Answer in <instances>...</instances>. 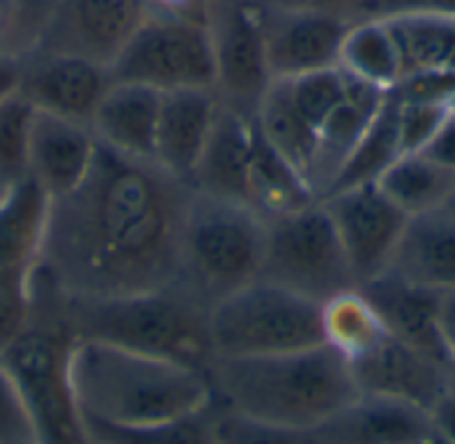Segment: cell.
Here are the masks:
<instances>
[{
  "instance_id": "6da1fadb",
  "label": "cell",
  "mask_w": 455,
  "mask_h": 444,
  "mask_svg": "<svg viewBox=\"0 0 455 444\" xmlns=\"http://www.w3.org/2000/svg\"><path fill=\"white\" fill-rule=\"evenodd\" d=\"M189 184L155 160L99 144L83 181L51 200L40 272L67 298H104L176 282Z\"/></svg>"
},
{
  "instance_id": "7a4b0ae2",
  "label": "cell",
  "mask_w": 455,
  "mask_h": 444,
  "mask_svg": "<svg viewBox=\"0 0 455 444\" xmlns=\"http://www.w3.org/2000/svg\"><path fill=\"white\" fill-rule=\"evenodd\" d=\"M208 378L224 408L291 429H320L357 397L349 362L328 344L267 357H213Z\"/></svg>"
},
{
  "instance_id": "3957f363",
  "label": "cell",
  "mask_w": 455,
  "mask_h": 444,
  "mask_svg": "<svg viewBox=\"0 0 455 444\" xmlns=\"http://www.w3.org/2000/svg\"><path fill=\"white\" fill-rule=\"evenodd\" d=\"M69 373L85 421L149 426L200 413L213 402L208 370L101 341L75 338Z\"/></svg>"
},
{
  "instance_id": "277c9868",
  "label": "cell",
  "mask_w": 455,
  "mask_h": 444,
  "mask_svg": "<svg viewBox=\"0 0 455 444\" xmlns=\"http://www.w3.org/2000/svg\"><path fill=\"white\" fill-rule=\"evenodd\" d=\"M75 336L64 320L61 293L35 266L32 320L0 354V368L24 410L35 444H93L72 389Z\"/></svg>"
},
{
  "instance_id": "5b68a950",
  "label": "cell",
  "mask_w": 455,
  "mask_h": 444,
  "mask_svg": "<svg viewBox=\"0 0 455 444\" xmlns=\"http://www.w3.org/2000/svg\"><path fill=\"white\" fill-rule=\"evenodd\" d=\"M61 309L77 341H101L197 370H208L213 360L208 306L176 282L104 298H67L61 293Z\"/></svg>"
},
{
  "instance_id": "8992f818",
  "label": "cell",
  "mask_w": 455,
  "mask_h": 444,
  "mask_svg": "<svg viewBox=\"0 0 455 444\" xmlns=\"http://www.w3.org/2000/svg\"><path fill=\"white\" fill-rule=\"evenodd\" d=\"M267 242V218L248 202L221 200L189 186L179 232L176 285L203 306L259 280Z\"/></svg>"
},
{
  "instance_id": "52a82bcc",
  "label": "cell",
  "mask_w": 455,
  "mask_h": 444,
  "mask_svg": "<svg viewBox=\"0 0 455 444\" xmlns=\"http://www.w3.org/2000/svg\"><path fill=\"white\" fill-rule=\"evenodd\" d=\"M213 357H267L323 344V306L253 280L208 309Z\"/></svg>"
},
{
  "instance_id": "ba28073f",
  "label": "cell",
  "mask_w": 455,
  "mask_h": 444,
  "mask_svg": "<svg viewBox=\"0 0 455 444\" xmlns=\"http://www.w3.org/2000/svg\"><path fill=\"white\" fill-rule=\"evenodd\" d=\"M261 280L315 304L357 288L336 226L320 200L267 218Z\"/></svg>"
},
{
  "instance_id": "9c48e42d",
  "label": "cell",
  "mask_w": 455,
  "mask_h": 444,
  "mask_svg": "<svg viewBox=\"0 0 455 444\" xmlns=\"http://www.w3.org/2000/svg\"><path fill=\"white\" fill-rule=\"evenodd\" d=\"M112 80L139 83L160 93L216 88V56L208 21L147 13L109 64Z\"/></svg>"
},
{
  "instance_id": "30bf717a",
  "label": "cell",
  "mask_w": 455,
  "mask_h": 444,
  "mask_svg": "<svg viewBox=\"0 0 455 444\" xmlns=\"http://www.w3.org/2000/svg\"><path fill=\"white\" fill-rule=\"evenodd\" d=\"M269 0H208V29L216 56V99L253 117L272 75L264 48Z\"/></svg>"
},
{
  "instance_id": "8fae6325",
  "label": "cell",
  "mask_w": 455,
  "mask_h": 444,
  "mask_svg": "<svg viewBox=\"0 0 455 444\" xmlns=\"http://www.w3.org/2000/svg\"><path fill=\"white\" fill-rule=\"evenodd\" d=\"M320 202L336 226L357 285L381 277L389 269L408 216L379 189V184L339 189L320 197Z\"/></svg>"
},
{
  "instance_id": "7c38bea8",
  "label": "cell",
  "mask_w": 455,
  "mask_h": 444,
  "mask_svg": "<svg viewBox=\"0 0 455 444\" xmlns=\"http://www.w3.org/2000/svg\"><path fill=\"white\" fill-rule=\"evenodd\" d=\"M147 13L149 0H53L37 48L109 67Z\"/></svg>"
},
{
  "instance_id": "4fadbf2b",
  "label": "cell",
  "mask_w": 455,
  "mask_h": 444,
  "mask_svg": "<svg viewBox=\"0 0 455 444\" xmlns=\"http://www.w3.org/2000/svg\"><path fill=\"white\" fill-rule=\"evenodd\" d=\"M109 85V67L83 56L37 48L19 59V91L40 112L75 123L91 125Z\"/></svg>"
},
{
  "instance_id": "5bb4252c",
  "label": "cell",
  "mask_w": 455,
  "mask_h": 444,
  "mask_svg": "<svg viewBox=\"0 0 455 444\" xmlns=\"http://www.w3.org/2000/svg\"><path fill=\"white\" fill-rule=\"evenodd\" d=\"M352 21L355 19L349 16L293 11L269 3L264 19V48L272 80H291L339 67L341 43Z\"/></svg>"
},
{
  "instance_id": "9a60e30c",
  "label": "cell",
  "mask_w": 455,
  "mask_h": 444,
  "mask_svg": "<svg viewBox=\"0 0 455 444\" xmlns=\"http://www.w3.org/2000/svg\"><path fill=\"white\" fill-rule=\"evenodd\" d=\"M349 368L360 394L389 397L427 413L453 386V370L448 362L392 336H387L371 354L349 362Z\"/></svg>"
},
{
  "instance_id": "2e32d148",
  "label": "cell",
  "mask_w": 455,
  "mask_h": 444,
  "mask_svg": "<svg viewBox=\"0 0 455 444\" xmlns=\"http://www.w3.org/2000/svg\"><path fill=\"white\" fill-rule=\"evenodd\" d=\"M251 160L253 117H245L219 101L213 128L192 168L189 186L211 197L251 205Z\"/></svg>"
},
{
  "instance_id": "e0dca14e",
  "label": "cell",
  "mask_w": 455,
  "mask_h": 444,
  "mask_svg": "<svg viewBox=\"0 0 455 444\" xmlns=\"http://www.w3.org/2000/svg\"><path fill=\"white\" fill-rule=\"evenodd\" d=\"M96 149L99 139L91 125L37 109L29 136L27 176L35 178L53 200L83 181Z\"/></svg>"
},
{
  "instance_id": "ac0fdd59",
  "label": "cell",
  "mask_w": 455,
  "mask_h": 444,
  "mask_svg": "<svg viewBox=\"0 0 455 444\" xmlns=\"http://www.w3.org/2000/svg\"><path fill=\"white\" fill-rule=\"evenodd\" d=\"M219 112V99L211 88H184L160 96L155 163L171 176L189 184L192 168L208 141Z\"/></svg>"
},
{
  "instance_id": "d6986e66",
  "label": "cell",
  "mask_w": 455,
  "mask_h": 444,
  "mask_svg": "<svg viewBox=\"0 0 455 444\" xmlns=\"http://www.w3.org/2000/svg\"><path fill=\"white\" fill-rule=\"evenodd\" d=\"M325 444H416L432 434L429 413L389 397L360 394L320 429Z\"/></svg>"
},
{
  "instance_id": "ffe728a7",
  "label": "cell",
  "mask_w": 455,
  "mask_h": 444,
  "mask_svg": "<svg viewBox=\"0 0 455 444\" xmlns=\"http://www.w3.org/2000/svg\"><path fill=\"white\" fill-rule=\"evenodd\" d=\"M389 274L429 290L455 288V216L448 208L408 216Z\"/></svg>"
},
{
  "instance_id": "44dd1931",
  "label": "cell",
  "mask_w": 455,
  "mask_h": 444,
  "mask_svg": "<svg viewBox=\"0 0 455 444\" xmlns=\"http://www.w3.org/2000/svg\"><path fill=\"white\" fill-rule=\"evenodd\" d=\"M160 96L163 93L155 88L112 80L91 120L99 144L128 157L155 160Z\"/></svg>"
},
{
  "instance_id": "7402d4cb",
  "label": "cell",
  "mask_w": 455,
  "mask_h": 444,
  "mask_svg": "<svg viewBox=\"0 0 455 444\" xmlns=\"http://www.w3.org/2000/svg\"><path fill=\"white\" fill-rule=\"evenodd\" d=\"M373 309L379 312L387 333L403 344H411L443 362V346H440V333H437V309H440V290H429L421 285H411L389 272L381 277L357 285Z\"/></svg>"
},
{
  "instance_id": "603a6c76",
  "label": "cell",
  "mask_w": 455,
  "mask_h": 444,
  "mask_svg": "<svg viewBox=\"0 0 455 444\" xmlns=\"http://www.w3.org/2000/svg\"><path fill=\"white\" fill-rule=\"evenodd\" d=\"M51 194L29 176L8 184L0 200V272H32L48 232Z\"/></svg>"
},
{
  "instance_id": "cb8c5ba5",
  "label": "cell",
  "mask_w": 455,
  "mask_h": 444,
  "mask_svg": "<svg viewBox=\"0 0 455 444\" xmlns=\"http://www.w3.org/2000/svg\"><path fill=\"white\" fill-rule=\"evenodd\" d=\"M387 96L389 91L373 88L352 77L347 99L333 109V115L317 131V160H315V173H312V186L317 197L328 186V181L336 176L347 155L355 149L360 136L368 131V125L384 107Z\"/></svg>"
},
{
  "instance_id": "d4e9b609",
  "label": "cell",
  "mask_w": 455,
  "mask_h": 444,
  "mask_svg": "<svg viewBox=\"0 0 455 444\" xmlns=\"http://www.w3.org/2000/svg\"><path fill=\"white\" fill-rule=\"evenodd\" d=\"M400 59L403 77L427 69H451L455 59V16L437 11L384 13Z\"/></svg>"
},
{
  "instance_id": "484cf974",
  "label": "cell",
  "mask_w": 455,
  "mask_h": 444,
  "mask_svg": "<svg viewBox=\"0 0 455 444\" xmlns=\"http://www.w3.org/2000/svg\"><path fill=\"white\" fill-rule=\"evenodd\" d=\"M259 133L312 184L317 160V131L296 109L285 80H272L253 115ZM315 189V186H312Z\"/></svg>"
},
{
  "instance_id": "4316f807",
  "label": "cell",
  "mask_w": 455,
  "mask_h": 444,
  "mask_svg": "<svg viewBox=\"0 0 455 444\" xmlns=\"http://www.w3.org/2000/svg\"><path fill=\"white\" fill-rule=\"evenodd\" d=\"M376 184L405 216L448 208L455 194L453 170L437 165L421 152L400 155Z\"/></svg>"
},
{
  "instance_id": "83f0119b",
  "label": "cell",
  "mask_w": 455,
  "mask_h": 444,
  "mask_svg": "<svg viewBox=\"0 0 455 444\" xmlns=\"http://www.w3.org/2000/svg\"><path fill=\"white\" fill-rule=\"evenodd\" d=\"M339 67L349 77L381 91H392L403 80V59L384 16H368L349 24Z\"/></svg>"
},
{
  "instance_id": "f1b7e54d",
  "label": "cell",
  "mask_w": 455,
  "mask_h": 444,
  "mask_svg": "<svg viewBox=\"0 0 455 444\" xmlns=\"http://www.w3.org/2000/svg\"><path fill=\"white\" fill-rule=\"evenodd\" d=\"M317 200L312 184L299 173L269 141L259 133L253 123V160H251V208L264 218L288 213Z\"/></svg>"
},
{
  "instance_id": "f546056e",
  "label": "cell",
  "mask_w": 455,
  "mask_h": 444,
  "mask_svg": "<svg viewBox=\"0 0 455 444\" xmlns=\"http://www.w3.org/2000/svg\"><path fill=\"white\" fill-rule=\"evenodd\" d=\"M400 155H403V149H400V136H397V101L389 91L384 107L379 109V115L373 117L368 131L360 136L355 149L347 155V160L339 165L336 176L328 181V186L320 192V197L339 192V189L360 186V184H376L381 178V173Z\"/></svg>"
},
{
  "instance_id": "4dcf8cb0",
  "label": "cell",
  "mask_w": 455,
  "mask_h": 444,
  "mask_svg": "<svg viewBox=\"0 0 455 444\" xmlns=\"http://www.w3.org/2000/svg\"><path fill=\"white\" fill-rule=\"evenodd\" d=\"M387 336L379 312L360 288L344 290L323 304V344L347 362L371 354Z\"/></svg>"
},
{
  "instance_id": "1f68e13d",
  "label": "cell",
  "mask_w": 455,
  "mask_h": 444,
  "mask_svg": "<svg viewBox=\"0 0 455 444\" xmlns=\"http://www.w3.org/2000/svg\"><path fill=\"white\" fill-rule=\"evenodd\" d=\"M93 444H216L211 405L200 413L149 424V426H112L99 421H85Z\"/></svg>"
},
{
  "instance_id": "d6a6232c",
  "label": "cell",
  "mask_w": 455,
  "mask_h": 444,
  "mask_svg": "<svg viewBox=\"0 0 455 444\" xmlns=\"http://www.w3.org/2000/svg\"><path fill=\"white\" fill-rule=\"evenodd\" d=\"M37 107L13 88L0 101V181L13 184L27 176L29 160V136Z\"/></svg>"
},
{
  "instance_id": "836d02e7",
  "label": "cell",
  "mask_w": 455,
  "mask_h": 444,
  "mask_svg": "<svg viewBox=\"0 0 455 444\" xmlns=\"http://www.w3.org/2000/svg\"><path fill=\"white\" fill-rule=\"evenodd\" d=\"M211 424L216 444H325L317 429L272 426L245 418L221 402H211Z\"/></svg>"
},
{
  "instance_id": "e575fe53",
  "label": "cell",
  "mask_w": 455,
  "mask_h": 444,
  "mask_svg": "<svg viewBox=\"0 0 455 444\" xmlns=\"http://www.w3.org/2000/svg\"><path fill=\"white\" fill-rule=\"evenodd\" d=\"M285 85H288V93H291L296 109L304 115V120L315 131H320V125L347 99L352 77L341 67H328V69L291 77V80H285Z\"/></svg>"
},
{
  "instance_id": "d590c367",
  "label": "cell",
  "mask_w": 455,
  "mask_h": 444,
  "mask_svg": "<svg viewBox=\"0 0 455 444\" xmlns=\"http://www.w3.org/2000/svg\"><path fill=\"white\" fill-rule=\"evenodd\" d=\"M53 0H0V56L21 59L40 45Z\"/></svg>"
},
{
  "instance_id": "8d00e7d4",
  "label": "cell",
  "mask_w": 455,
  "mask_h": 444,
  "mask_svg": "<svg viewBox=\"0 0 455 444\" xmlns=\"http://www.w3.org/2000/svg\"><path fill=\"white\" fill-rule=\"evenodd\" d=\"M32 272H0V354L32 320Z\"/></svg>"
},
{
  "instance_id": "74e56055",
  "label": "cell",
  "mask_w": 455,
  "mask_h": 444,
  "mask_svg": "<svg viewBox=\"0 0 455 444\" xmlns=\"http://www.w3.org/2000/svg\"><path fill=\"white\" fill-rule=\"evenodd\" d=\"M395 101H397V136H400L403 155L421 152L432 141V136L443 128V123L453 115L451 107L443 101H413L397 96Z\"/></svg>"
},
{
  "instance_id": "f35d334b",
  "label": "cell",
  "mask_w": 455,
  "mask_h": 444,
  "mask_svg": "<svg viewBox=\"0 0 455 444\" xmlns=\"http://www.w3.org/2000/svg\"><path fill=\"white\" fill-rule=\"evenodd\" d=\"M0 440L3 442H35L24 410L11 389L8 376L0 368Z\"/></svg>"
},
{
  "instance_id": "ab89813d",
  "label": "cell",
  "mask_w": 455,
  "mask_h": 444,
  "mask_svg": "<svg viewBox=\"0 0 455 444\" xmlns=\"http://www.w3.org/2000/svg\"><path fill=\"white\" fill-rule=\"evenodd\" d=\"M437 333L443 354L455 376V288L440 293V309H437Z\"/></svg>"
},
{
  "instance_id": "60d3db41",
  "label": "cell",
  "mask_w": 455,
  "mask_h": 444,
  "mask_svg": "<svg viewBox=\"0 0 455 444\" xmlns=\"http://www.w3.org/2000/svg\"><path fill=\"white\" fill-rule=\"evenodd\" d=\"M421 155H427L437 165L455 173V115L443 123V128L432 136V141L421 149Z\"/></svg>"
},
{
  "instance_id": "b9f144b4",
  "label": "cell",
  "mask_w": 455,
  "mask_h": 444,
  "mask_svg": "<svg viewBox=\"0 0 455 444\" xmlns=\"http://www.w3.org/2000/svg\"><path fill=\"white\" fill-rule=\"evenodd\" d=\"M277 8H293V11H317V13H336V16H349L363 8L371 0H269Z\"/></svg>"
},
{
  "instance_id": "7bdbcfd3",
  "label": "cell",
  "mask_w": 455,
  "mask_h": 444,
  "mask_svg": "<svg viewBox=\"0 0 455 444\" xmlns=\"http://www.w3.org/2000/svg\"><path fill=\"white\" fill-rule=\"evenodd\" d=\"M429 424H432V434L443 437L445 442L455 444V389L451 386L429 410Z\"/></svg>"
},
{
  "instance_id": "ee69618b",
  "label": "cell",
  "mask_w": 455,
  "mask_h": 444,
  "mask_svg": "<svg viewBox=\"0 0 455 444\" xmlns=\"http://www.w3.org/2000/svg\"><path fill=\"white\" fill-rule=\"evenodd\" d=\"M152 13L179 16V19H203L208 13V0H149Z\"/></svg>"
},
{
  "instance_id": "f6af8a7d",
  "label": "cell",
  "mask_w": 455,
  "mask_h": 444,
  "mask_svg": "<svg viewBox=\"0 0 455 444\" xmlns=\"http://www.w3.org/2000/svg\"><path fill=\"white\" fill-rule=\"evenodd\" d=\"M381 3L387 5L384 13H395V11H437V13L455 16V0H381Z\"/></svg>"
},
{
  "instance_id": "bcb514c9",
  "label": "cell",
  "mask_w": 455,
  "mask_h": 444,
  "mask_svg": "<svg viewBox=\"0 0 455 444\" xmlns=\"http://www.w3.org/2000/svg\"><path fill=\"white\" fill-rule=\"evenodd\" d=\"M19 88V59H5L0 56V101Z\"/></svg>"
},
{
  "instance_id": "7dc6e473",
  "label": "cell",
  "mask_w": 455,
  "mask_h": 444,
  "mask_svg": "<svg viewBox=\"0 0 455 444\" xmlns=\"http://www.w3.org/2000/svg\"><path fill=\"white\" fill-rule=\"evenodd\" d=\"M427 444H451V442H445V440H443V437H437V434H429Z\"/></svg>"
},
{
  "instance_id": "c3c4849f",
  "label": "cell",
  "mask_w": 455,
  "mask_h": 444,
  "mask_svg": "<svg viewBox=\"0 0 455 444\" xmlns=\"http://www.w3.org/2000/svg\"><path fill=\"white\" fill-rule=\"evenodd\" d=\"M448 107H451V112L455 115V83H453V91H451V96H448Z\"/></svg>"
},
{
  "instance_id": "681fc988",
  "label": "cell",
  "mask_w": 455,
  "mask_h": 444,
  "mask_svg": "<svg viewBox=\"0 0 455 444\" xmlns=\"http://www.w3.org/2000/svg\"><path fill=\"white\" fill-rule=\"evenodd\" d=\"M448 210H451V213H453V216H455V194H453V200L448 202Z\"/></svg>"
},
{
  "instance_id": "f907efd6",
  "label": "cell",
  "mask_w": 455,
  "mask_h": 444,
  "mask_svg": "<svg viewBox=\"0 0 455 444\" xmlns=\"http://www.w3.org/2000/svg\"><path fill=\"white\" fill-rule=\"evenodd\" d=\"M5 189H8V184H3V181H0V200H3V194H5Z\"/></svg>"
},
{
  "instance_id": "816d5d0a",
  "label": "cell",
  "mask_w": 455,
  "mask_h": 444,
  "mask_svg": "<svg viewBox=\"0 0 455 444\" xmlns=\"http://www.w3.org/2000/svg\"><path fill=\"white\" fill-rule=\"evenodd\" d=\"M0 444H35V442H3V440H0Z\"/></svg>"
},
{
  "instance_id": "f5cc1de1",
  "label": "cell",
  "mask_w": 455,
  "mask_h": 444,
  "mask_svg": "<svg viewBox=\"0 0 455 444\" xmlns=\"http://www.w3.org/2000/svg\"><path fill=\"white\" fill-rule=\"evenodd\" d=\"M453 389H455V376H453Z\"/></svg>"
},
{
  "instance_id": "db71d44e",
  "label": "cell",
  "mask_w": 455,
  "mask_h": 444,
  "mask_svg": "<svg viewBox=\"0 0 455 444\" xmlns=\"http://www.w3.org/2000/svg\"><path fill=\"white\" fill-rule=\"evenodd\" d=\"M416 444H427V442H416Z\"/></svg>"
}]
</instances>
